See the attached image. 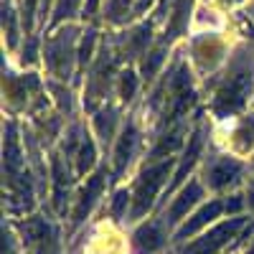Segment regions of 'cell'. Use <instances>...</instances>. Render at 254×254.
I'll return each mask as SVG.
<instances>
[{
	"instance_id": "obj_1",
	"label": "cell",
	"mask_w": 254,
	"mask_h": 254,
	"mask_svg": "<svg viewBox=\"0 0 254 254\" xmlns=\"http://www.w3.org/2000/svg\"><path fill=\"white\" fill-rule=\"evenodd\" d=\"M168 173H171V160H165V163H155L150 168H145L137 186H135V206H132V214L135 216H142L147 208L153 206V198L155 193L163 188Z\"/></svg>"
},
{
	"instance_id": "obj_2",
	"label": "cell",
	"mask_w": 254,
	"mask_h": 254,
	"mask_svg": "<svg viewBox=\"0 0 254 254\" xmlns=\"http://www.w3.org/2000/svg\"><path fill=\"white\" fill-rule=\"evenodd\" d=\"M249 87H252V71H247V69L234 71V74L226 79L224 87L219 89L216 102H214V110H216L219 115L237 112L242 104H244L247 94H249Z\"/></svg>"
},
{
	"instance_id": "obj_3",
	"label": "cell",
	"mask_w": 254,
	"mask_h": 254,
	"mask_svg": "<svg viewBox=\"0 0 254 254\" xmlns=\"http://www.w3.org/2000/svg\"><path fill=\"white\" fill-rule=\"evenodd\" d=\"M239 224H242V219H231L226 224H219L214 231H208L203 239L190 244L183 254H214V252H219L231 237H234V231L239 229Z\"/></svg>"
},
{
	"instance_id": "obj_4",
	"label": "cell",
	"mask_w": 254,
	"mask_h": 254,
	"mask_svg": "<svg viewBox=\"0 0 254 254\" xmlns=\"http://www.w3.org/2000/svg\"><path fill=\"white\" fill-rule=\"evenodd\" d=\"M239 173H242V163L231 160V158H219V160H214V163L208 165V171H206L211 188H224V186H229L231 181L239 178Z\"/></svg>"
},
{
	"instance_id": "obj_5",
	"label": "cell",
	"mask_w": 254,
	"mask_h": 254,
	"mask_svg": "<svg viewBox=\"0 0 254 254\" xmlns=\"http://www.w3.org/2000/svg\"><path fill=\"white\" fill-rule=\"evenodd\" d=\"M102 186H104V173H97V176H92V178H89L87 188L81 190V196H79V201H76V208H74V221H81L84 216H87V211L92 208L94 198L102 193Z\"/></svg>"
},
{
	"instance_id": "obj_6",
	"label": "cell",
	"mask_w": 254,
	"mask_h": 254,
	"mask_svg": "<svg viewBox=\"0 0 254 254\" xmlns=\"http://www.w3.org/2000/svg\"><path fill=\"white\" fill-rule=\"evenodd\" d=\"M201 193H203V190H201V183H196V181H190L183 190H181V196L176 198V203L171 206V219H168V221H171V224H176V221H181L183 219V214H186V211L190 208V206H193L198 198H201Z\"/></svg>"
},
{
	"instance_id": "obj_7",
	"label": "cell",
	"mask_w": 254,
	"mask_h": 254,
	"mask_svg": "<svg viewBox=\"0 0 254 254\" xmlns=\"http://www.w3.org/2000/svg\"><path fill=\"white\" fill-rule=\"evenodd\" d=\"M163 247V231L155 224H147L142 229L135 231V249L140 254H153Z\"/></svg>"
},
{
	"instance_id": "obj_8",
	"label": "cell",
	"mask_w": 254,
	"mask_h": 254,
	"mask_svg": "<svg viewBox=\"0 0 254 254\" xmlns=\"http://www.w3.org/2000/svg\"><path fill=\"white\" fill-rule=\"evenodd\" d=\"M71 33H61V38H56L51 49H49V64H51V69L56 74H66L69 69V44H71Z\"/></svg>"
},
{
	"instance_id": "obj_9",
	"label": "cell",
	"mask_w": 254,
	"mask_h": 254,
	"mask_svg": "<svg viewBox=\"0 0 254 254\" xmlns=\"http://www.w3.org/2000/svg\"><path fill=\"white\" fill-rule=\"evenodd\" d=\"M221 211H224V206L219 203V201H214V203H208V206H203L201 211H198V214L193 216V219H190L181 231H178V239H186V237H190V234H196V231L203 226V224H208L211 219H216L219 214H221Z\"/></svg>"
},
{
	"instance_id": "obj_10",
	"label": "cell",
	"mask_w": 254,
	"mask_h": 254,
	"mask_svg": "<svg viewBox=\"0 0 254 254\" xmlns=\"http://www.w3.org/2000/svg\"><path fill=\"white\" fill-rule=\"evenodd\" d=\"M135 142H137V135H135V127H127L122 132V137L117 140V150H115V171L122 173L127 163H130V155L135 150Z\"/></svg>"
},
{
	"instance_id": "obj_11",
	"label": "cell",
	"mask_w": 254,
	"mask_h": 254,
	"mask_svg": "<svg viewBox=\"0 0 254 254\" xmlns=\"http://www.w3.org/2000/svg\"><path fill=\"white\" fill-rule=\"evenodd\" d=\"M198 153H201V132H196L193 137H190V147H188V153H186V155H183V160H181V168H178V173H176V183H181V181H183L186 171L196 163Z\"/></svg>"
},
{
	"instance_id": "obj_12",
	"label": "cell",
	"mask_w": 254,
	"mask_h": 254,
	"mask_svg": "<svg viewBox=\"0 0 254 254\" xmlns=\"http://www.w3.org/2000/svg\"><path fill=\"white\" fill-rule=\"evenodd\" d=\"M69 186V178L64 173V165L59 158H54V196H56V208H64V188Z\"/></svg>"
},
{
	"instance_id": "obj_13",
	"label": "cell",
	"mask_w": 254,
	"mask_h": 254,
	"mask_svg": "<svg viewBox=\"0 0 254 254\" xmlns=\"http://www.w3.org/2000/svg\"><path fill=\"white\" fill-rule=\"evenodd\" d=\"M188 5H190V0H178V3H176V8H173V18H171V26H168V31H165V36H168V38H173V36L183 28V23H186V13H188Z\"/></svg>"
},
{
	"instance_id": "obj_14",
	"label": "cell",
	"mask_w": 254,
	"mask_h": 254,
	"mask_svg": "<svg viewBox=\"0 0 254 254\" xmlns=\"http://www.w3.org/2000/svg\"><path fill=\"white\" fill-rule=\"evenodd\" d=\"M94 163V142L89 137H84L79 145V153H76V165H79V173H84L87 168Z\"/></svg>"
},
{
	"instance_id": "obj_15",
	"label": "cell",
	"mask_w": 254,
	"mask_h": 254,
	"mask_svg": "<svg viewBox=\"0 0 254 254\" xmlns=\"http://www.w3.org/2000/svg\"><path fill=\"white\" fill-rule=\"evenodd\" d=\"M112 127H115V112H112V110L102 112V115L97 117V130H99L102 140H110V135H112Z\"/></svg>"
},
{
	"instance_id": "obj_16",
	"label": "cell",
	"mask_w": 254,
	"mask_h": 254,
	"mask_svg": "<svg viewBox=\"0 0 254 254\" xmlns=\"http://www.w3.org/2000/svg\"><path fill=\"white\" fill-rule=\"evenodd\" d=\"M135 89H137V79L132 71H125L122 74V84H120V92H122V99L125 102H130L135 97Z\"/></svg>"
},
{
	"instance_id": "obj_17",
	"label": "cell",
	"mask_w": 254,
	"mask_h": 254,
	"mask_svg": "<svg viewBox=\"0 0 254 254\" xmlns=\"http://www.w3.org/2000/svg\"><path fill=\"white\" fill-rule=\"evenodd\" d=\"M163 64V49H158V51H153L150 54V59H145V64H142V74L150 79L155 71H158V66Z\"/></svg>"
},
{
	"instance_id": "obj_18",
	"label": "cell",
	"mask_w": 254,
	"mask_h": 254,
	"mask_svg": "<svg viewBox=\"0 0 254 254\" xmlns=\"http://www.w3.org/2000/svg\"><path fill=\"white\" fill-rule=\"evenodd\" d=\"M178 145H181V137H178V130H173L171 135H165L163 142L155 147V155H160V153H171L173 147H178Z\"/></svg>"
},
{
	"instance_id": "obj_19",
	"label": "cell",
	"mask_w": 254,
	"mask_h": 254,
	"mask_svg": "<svg viewBox=\"0 0 254 254\" xmlns=\"http://www.w3.org/2000/svg\"><path fill=\"white\" fill-rule=\"evenodd\" d=\"M127 203H130V193H127V190H120V193L115 196V203H112V214H115L117 219L127 211Z\"/></svg>"
},
{
	"instance_id": "obj_20",
	"label": "cell",
	"mask_w": 254,
	"mask_h": 254,
	"mask_svg": "<svg viewBox=\"0 0 254 254\" xmlns=\"http://www.w3.org/2000/svg\"><path fill=\"white\" fill-rule=\"evenodd\" d=\"M79 5V0H59V5H56V20L61 18H69Z\"/></svg>"
},
{
	"instance_id": "obj_21",
	"label": "cell",
	"mask_w": 254,
	"mask_h": 254,
	"mask_svg": "<svg viewBox=\"0 0 254 254\" xmlns=\"http://www.w3.org/2000/svg\"><path fill=\"white\" fill-rule=\"evenodd\" d=\"M147 38H150V28H147V26H142V28H137V31L132 33L130 46H132V49H142V46L147 44Z\"/></svg>"
},
{
	"instance_id": "obj_22",
	"label": "cell",
	"mask_w": 254,
	"mask_h": 254,
	"mask_svg": "<svg viewBox=\"0 0 254 254\" xmlns=\"http://www.w3.org/2000/svg\"><path fill=\"white\" fill-rule=\"evenodd\" d=\"M92 44H94V33L89 31L87 38H84V44H81V54H79L81 61H87V59H89V54H92Z\"/></svg>"
},
{
	"instance_id": "obj_23",
	"label": "cell",
	"mask_w": 254,
	"mask_h": 254,
	"mask_svg": "<svg viewBox=\"0 0 254 254\" xmlns=\"http://www.w3.org/2000/svg\"><path fill=\"white\" fill-rule=\"evenodd\" d=\"M242 208V196H234L229 203H226V211H231V214H234V211H239Z\"/></svg>"
},
{
	"instance_id": "obj_24",
	"label": "cell",
	"mask_w": 254,
	"mask_h": 254,
	"mask_svg": "<svg viewBox=\"0 0 254 254\" xmlns=\"http://www.w3.org/2000/svg\"><path fill=\"white\" fill-rule=\"evenodd\" d=\"M249 203L254 206V188H252V193H249Z\"/></svg>"
},
{
	"instance_id": "obj_25",
	"label": "cell",
	"mask_w": 254,
	"mask_h": 254,
	"mask_svg": "<svg viewBox=\"0 0 254 254\" xmlns=\"http://www.w3.org/2000/svg\"><path fill=\"white\" fill-rule=\"evenodd\" d=\"M38 254H51V249H49V252H46V249H41V252H38Z\"/></svg>"
},
{
	"instance_id": "obj_26",
	"label": "cell",
	"mask_w": 254,
	"mask_h": 254,
	"mask_svg": "<svg viewBox=\"0 0 254 254\" xmlns=\"http://www.w3.org/2000/svg\"><path fill=\"white\" fill-rule=\"evenodd\" d=\"M247 254H254V247H252V249H249V252H247Z\"/></svg>"
}]
</instances>
